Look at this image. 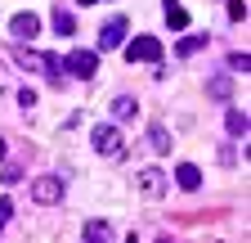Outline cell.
I'll use <instances>...</instances> for the list:
<instances>
[{
	"label": "cell",
	"instance_id": "cell-24",
	"mask_svg": "<svg viewBox=\"0 0 251 243\" xmlns=\"http://www.w3.org/2000/svg\"><path fill=\"white\" fill-rule=\"evenodd\" d=\"M81 5H94V0H81Z\"/></svg>",
	"mask_w": 251,
	"mask_h": 243
},
{
	"label": "cell",
	"instance_id": "cell-10",
	"mask_svg": "<svg viewBox=\"0 0 251 243\" xmlns=\"http://www.w3.org/2000/svg\"><path fill=\"white\" fill-rule=\"evenodd\" d=\"M148 144L157 149V153H171V131L162 126V122H152V126H148Z\"/></svg>",
	"mask_w": 251,
	"mask_h": 243
},
{
	"label": "cell",
	"instance_id": "cell-18",
	"mask_svg": "<svg viewBox=\"0 0 251 243\" xmlns=\"http://www.w3.org/2000/svg\"><path fill=\"white\" fill-rule=\"evenodd\" d=\"M9 216H14V198H0V230L9 225Z\"/></svg>",
	"mask_w": 251,
	"mask_h": 243
},
{
	"label": "cell",
	"instance_id": "cell-4",
	"mask_svg": "<svg viewBox=\"0 0 251 243\" xmlns=\"http://www.w3.org/2000/svg\"><path fill=\"white\" fill-rule=\"evenodd\" d=\"M126 27H130V23H126V14H112V18L103 23V32H99V54H103V50H117V45L126 41Z\"/></svg>",
	"mask_w": 251,
	"mask_h": 243
},
{
	"label": "cell",
	"instance_id": "cell-13",
	"mask_svg": "<svg viewBox=\"0 0 251 243\" xmlns=\"http://www.w3.org/2000/svg\"><path fill=\"white\" fill-rule=\"evenodd\" d=\"M50 23H54V32H58V36H72V32H76V18H72L68 9H54Z\"/></svg>",
	"mask_w": 251,
	"mask_h": 243
},
{
	"label": "cell",
	"instance_id": "cell-15",
	"mask_svg": "<svg viewBox=\"0 0 251 243\" xmlns=\"http://www.w3.org/2000/svg\"><path fill=\"white\" fill-rule=\"evenodd\" d=\"M202 45H206V36H184V41H179V45H175V50H179V54H184V59H188V54H198V50H202Z\"/></svg>",
	"mask_w": 251,
	"mask_h": 243
},
{
	"label": "cell",
	"instance_id": "cell-21",
	"mask_svg": "<svg viewBox=\"0 0 251 243\" xmlns=\"http://www.w3.org/2000/svg\"><path fill=\"white\" fill-rule=\"evenodd\" d=\"M229 68H238V72H247V68H251V59H247V54H229Z\"/></svg>",
	"mask_w": 251,
	"mask_h": 243
},
{
	"label": "cell",
	"instance_id": "cell-20",
	"mask_svg": "<svg viewBox=\"0 0 251 243\" xmlns=\"http://www.w3.org/2000/svg\"><path fill=\"white\" fill-rule=\"evenodd\" d=\"M229 18H233V23L247 18V5H242V0H229Z\"/></svg>",
	"mask_w": 251,
	"mask_h": 243
},
{
	"label": "cell",
	"instance_id": "cell-8",
	"mask_svg": "<svg viewBox=\"0 0 251 243\" xmlns=\"http://www.w3.org/2000/svg\"><path fill=\"white\" fill-rule=\"evenodd\" d=\"M175 185H179V189H202V171H198L193 162H179V167H175Z\"/></svg>",
	"mask_w": 251,
	"mask_h": 243
},
{
	"label": "cell",
	"instance_id": "cell-1",
	"mask_svg": "<svg viewBox=\"0 0 251 243\" xmlns=\"http://www.w3.org/2000/svg\"><path fill=\"white\" fill-rule=\"evenodd\" d=\"M94 153H103V158H121L126 153V140H121V131L117 126H94Z\"/></svg>",
	"mask_w": 251,
	"mask_h": 243
},
{
	"label": "cell",
	"instance_id": "cell-14",
	"mask_svg": "<svg viewBox=\"0 0 251 243\" xmlns=\"http://www.w3.org/2000/svg\"><path fill=\"white\" fill-rule=\"evenodd\" d=\"M229 135H247V113H238V108H229Z\"/></svg>",
	"mask_w": 251,
	"mask_h": 243
},
{
	"label": "cell",
	"instance_id": "cell-11",
	"mask_svg": "<svg viewBox=\"0 0 251 243\" xmlns=\"http://www.w3.org/2000/svg\"><path fill=\"white\" fill-rule=\"evenodd\" d=\"M41 68L50 72L54 86H63V77H68V68H63V59H58V54H45V59H41Z\"/></svg>",
	"mask_w": 251,
	"mask_h": 243
},
{
	"label": "cell",
	"instance_id": "cell-7",
	"mask_svg": "<svg viewBox=\"0 0 251 243\" xmlns=\"http://www.w3.org/2000/svg\"><path fill=\"white\" fill-rule=\"evenodd\" d=\"M9 27H14V36H18V41H31V36L41 32V18L27 9V14H14V23H9Z\"/></svg>",
	"mask_w": 251,
	"mask_h": 243
},
{
	"label": "cell",
	"instance_id": "cell-17",
	"mask_svg": "<svg viewBox=\"0 0 251 243\" xmlns=\"http://www.w3.org/2000/svg\"><path fill=\"white\" fill-rule=\"evenodd\" d=\"M229 90H233V81H229V77H220V81L211 86V95H215V99H229Z\"/></svg>",
	"mask_w": 251,
	"mask_h": 243
},
{
	"label": "cell",
	"instance_id": "cell-16",
	"mask_svg": "<svg viewBox=\"0 0 251 243\" xmlns=\"http://www.w3.org/2000/svg\"><path fill=\"white\" fill-rule=\"evenodd\" d=\"M81 234H85V239H112V230H108L103 221H90V225H85Z\"/></svg>",
	"mask_w": 251,
	"mask_h": 243
},
{
	"label": "cell",
	"instance_id": "cell-12",
	"mask_svg": "<svg viewBox=\"0 0 251 243\" xmlns=\"http://www.w3.org/2000/svg\"><path fill=\"white\" fill-rule=\"evenodd\" d=\"M166 27H171V32H184V27H188V9H179L175 0L166 5Z\"/></svg>",
	"mask_w": 251,
	"mask_h": 243
},
{
	"label": "cell",
	"instance_id": "cell-2",
	"mask_svg": "<svg viewBox=\"0 0 251 243\" xmlns=\"http://www.w3.org/2000/svg\"><path fill=\"white\" fill-rule=\"evenodd\" d=\"M126 59H144V63H162V41L157 36H135L130 45H126Z\"/></svg>",
	"mask_w": 251,
	"mask_h": 243
},
{
	"label": "cell",
	"instance_id": "cell-6",
	"mask_svg": "<svg viewBox=\"0 0 251 243\" xmlns=\"http://www.w3.org/2000/svg\"><path fill=\"white\" fill-rule=\"evenodd\" d=\"M135 185H139V194H144V198H162V194H166V176L148 167V171H139V176H135Z\"/></svg>",
	"mask_w": 251,
	"mask_h": 243
},
{
	"label": "cell",
	"instance_id": "cell-5",
	"mask_svg": "<svg viewBox=\"0 0 251 243\" xmlns=\"http://www.w3.org/2000/svg\"><path fill=\"white\" fill-rule=\"evenodd\" d=\"M63 68H68L72 77H94V72H99V54H94V50H81L72 59H63Z\"/></svg>",
	"mask_w": 251,
	"mask_h": 243
},
{
	"label": "cell",
	"instance_id": "cell-3",
	"mask_svg": "<svg viewBox=\"0 0 251 243\" xmlns=\"http://www.w3.org/2000/svg\"><path fill=\"white\" fill-rule=\"evenodd\" d=\"M31 198H36L41 207L63 203V180H58V176H41V180H31Z\"/></svg>",
	"mask_w": 251,
	"mask_h": 243
},
{
	"label": "cell",
	"instance_id": "cell-9",
	"mask_svg": "<svg viewBox=\"0 0 251 243\" xmlns=\"http://www.w3.org/2000/svg\"><path fill=\"white\" fill-rule=\"evenodd\" d=\"M112 117H117V122H135V117H139V104H135L130 95H121V99H112Z\"/></svg>",
	"mask_w": 251,
	"mask_h": 243
},
{
	"label": "cell",
	"instance_id": "cell-22",
	"mask_svg": "<svg viewBox=\"0 0 251 243\" xmlns=\"http://www.w3.org/2000/svg\"><path fill=\"white\" fill-rule=\"evenodd\" d=\"M18 104H23V108H31V104H36V90H27V86H23V90H18Z\"/></svg>",
	"mask_w": 251,
	"mask_h": 243
},
{
	"label": "cell",
	"instance_id": "cell-19",
	"mask_svg": "<svg viewBox=\"0 0 251 243\" xmlns=\"http://www.w3.org/2000/svg\"><path fill=\"white\" fill-rule=\"evenodd\" d=\"M18 63H23V68H41V54H31V50H18Z\"/></svg>",
	"mask_w": 251,
	"mask_h": 243
},
{
	"label": "cell",
	"instance_id": "cell-23",
	"mask_svg": "<svg viewBox=\"0 0 251 243\" xmlns=\"http://www.w3.org/2000/svg\"><path fill=\"white\" fill-rule=\"evenodd\" d=\"M5 149H9V144H5V135H0V158H5Z\"/></svg>",
	"mask_w": 251,
	"mask_h": 243
}]
</instances>
